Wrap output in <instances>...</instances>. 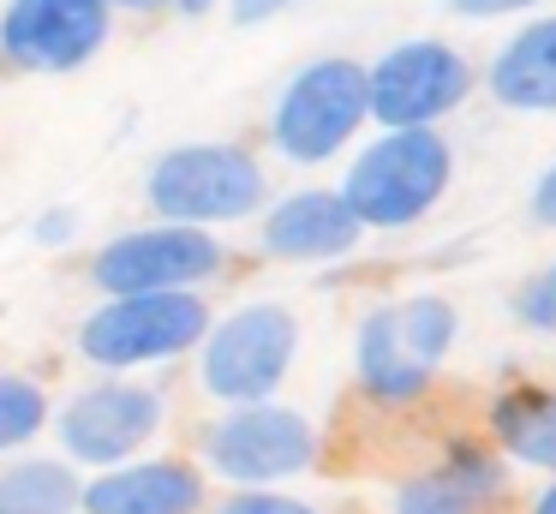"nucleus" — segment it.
Here are the masks:
<instances>
[{
	"mask_svg": "<svg viewBox=\"0 0 556 514\" xmlns=\"http://www.w3.org/2000/svg\"><path fill=\"white\" fill-rule=\"evenodd\" d=\"M460 335V311L443 293H407L371 305L353 329V394L383 418H407L437 394Z\"/></svg>",
	"mask_w": 556,
	"mask_h": 514,
	"instance_id": "obj_1",
	"label": "nucleus"
},
{
	"mask_svg": "<svg viewBox=\"0 0 556 514\" xmlns=\"http://www.w3.org/2000/svg\"><path fill=\"white\" fill-rule=\"evenodd\" d=\"M192 454L216 490H281L293 478H312L329 461V437L312 413L288 401L216 406L198 418Z\"/></svg>",
	"mask_w": 556,
	"mask_h": 514,
	"instance_id": "obj_2",
	"label": "nucleus"
},
{
	"mask_svg": "<svg viewBox=\"0 0 556 514\" xmlns=\"http://www.w3.org/2000/svg\"><path fill=\"white\" fill-rule=\"evenodd\" d=\"M276 198L269 191V167L252 143L233 138H186L150 155L144 167V210L150 222H174V227H222L257 222V210Z\"/></svg>",
	"mask_w": 556,
	"mask_h": 514,
	"instance_id": "obj_3",
	"label": "nucleus"
},
{
	"mask_svg": "<svg viewBox=\"0 0 556 514\" xmlns=\"http://www.w3.org/2000/svg\"><path fill=\"white\" fill-rule=\"evenodd\" d=\"M455 186V143L443 131H377L353 143L341 167V198L365 234H407Z\"/></svg>",
	"mask_w": 556,
	"mask_h": 514,
	"instance_id": "obj_4",
	"label": "nucleus"
},
{
	"mask_svg": "<svg viewBox=\"0 0 556 514\" xmlns=\"http://www.w3.org/2000/svg\"><path fill=\"white\" fill-rule=\"evenodd\" d=\"M204 293H114L78 317L73 353L90 365V377H150L198 353L210 329Z\"/></svg>",
	"mask_w": 556,
	"mask_h": 514,
	"instance_id": "obj_5",
	"label": "nucleus"
},
{
	"mask_svg": "<svg viewBox=\"0 0 556 514\" xmlns=\"http://www.w3.org/2000/svg\"><path fill=\"white\" fill-rule=\"evenodd\" d=\"M300 311L281 299H245L216 311L192 353V383L210 406H252L281 401L293 365H300Z\"/></svg>",
	"mask_w": 556,
	"mask_h": 514,
	"instance_id": "obj_6",
	"label": "nucleus"
},
{
	"mask_svg": "<svg viewBox=\"0 0 556 514\" xmlns=\"http://www.w3.org/2000/svg\"><path fill=\"white\" fill-rule=\"evenodd\" d=\"M174 425L168 389L150 377H85L49 406V449L78 473H109L121 461L162 449Z\"/></svg>",
	"mask_w": 556,
	"mask_h": 514,
	"instance_id": "obj_7",
	"label": "nucleus"
},
{
	"mask_svg": "<svg viewBox=\"0 0 556 514\" xmlns=\"http://www.w3.org/2000/svg\"><path fill=\"white\" fill-rule=\"evenodd\" d=\"M371 126L365 114V60L353 54H317L288 72L264 120V138L276 162L288 167H329L359 143Z\"/></svg>",
	"mask_w": 556,
	"mask_h": 514,
	"instance_id": "obj_8",
	"label": "nucleus"
},
{
	"mask_svg": "<svg viewBox=\"0 0 556 514\" xmlns=\"http://www.w3.org/2000/svg\"><path fill=\"white\" fill-rule=\"evenodd\" d=\"M479 90V66L443 36H407L365 60V114L377 131H443Z\"/></svg>",
	"mask_w": 556,
	"mask_h": 514,
	"instance_id": "obj_9",
	"label": "nucleus"
},
{
	"mask_svg": "<svg viewBox=\"0 0 556 514\" xmlns=\"http://www.w3.org/2000/svg\"><path fill=\"white\" fill-rule=\"evenodd\" d=\"M233 263L228 239L204 227H174V222H138L126 234L102 239L85 258V281L97 299L114 293H204L222 281Z\"/></svg>",
	"mask_w": 556,
	"mask_h": 514,
	"instance_id": "obj_10",
	"label": "nucleus"
},
{
	"mask_svg": "<svg viewBox=\"0 0 556 514\" xmlns=\"http://www.w3.org/2000/svg\"><path fill=\"white\" fill-rule=\"evenodd\" d=\"M109 0H0V66L30 78L85 72L109 48Z\"/></svg>",
	"mask_w": 556,
	"mask_h": 514,
	"instance_id": "obj_11",
	"label": "nucleus"
},
{
	"mask_svg": "<svg viewBox=\"0 0 556 514\" xmlns=\"http://www.w3.org/2000/svg\"><path fill=\"white\" fill-rule=\"evenodd\" d=\"M365 227L353 222L348 198L336 186H293L257 210V251L269 263H293V269H317V263L353 258Z\"/></svg>",
	"mask_w": 556,
	"mask_h": 514,
	"instance_id": "obj_12",
	"label": "nucleus"
},
{
	"mask_svg": "<svg viewBox=\"0 0 556 514\" xmlns=\"http://www.w3.org/2000/svg\"><path fill=\"white\" fill-rule=\"evenodd\" d=\"M216 485L186 449H150L109 473H85L78 514H204Z\"/></svg>",
	"mask_w": 556,
	"mask_h": 514,
	"instance_id": "obj_13",
	"label": "nucleus"
},
{
	"mask_svg": "<svg viewBox=\"0 0 556 514\" xmlns=\"http://www.w3.org/2000/svg\"><path fill=\"white\" fill-rule=\"evenodd\" d=\"M479 430L508 466L556 478V383L544 377H508L484 394Z\"/></svg>",
	"mask_w": 556,
	"mask_h": 514,
	"instance_id": "obj_14",
	"label": "nucleus"
},
{
	"mask_svg": "<svg viewBox=\"0 0 556 514\" xmlns=\"http://www.w3.org/2000/svg\"><path fill=\"white\" fill-rule=\"evenodd\" d=\"M479 84L508 114H556V12L508 30L479 66Z\"/></svg>",
	"mask_w": 556,
	"mask_h": 514,
	"instance_id": "obj_15",
	"label": "nucleus"
},
{
	"mask_svg": "<svg viewBox=\"0 0 556 514\" xmlns=\"http://www.w3.org/2000/svg\"><path fill=\"white\" fill-rule=\"evenodd\" d=\"M78 490L85 473L42 442L0 461V514H78Z\"/></svg>",
	"mask_w": 556,
	"mask_h": 514,
	"instance_id": "obj_16",
	"label": "nucleus"
},
{
	"mask_svg": "<svg viewBox=\"0 0 556 514\" xmlns=\"http://www.w3.org/2000/svg\"><path fill=\"white\" fill-rule=\"evenodd\" d=\"M49 406L54 394L30 371H0V461L37 449L49 437Z\"/></svg>",
	"mask_w": 556,
	"mask_h": 514,
	"instance_id": "obj_17",
	"label": "nucleus"
},
{
	"mask_svg": "<svg viewBox=\"0 0 556 514\" xmlns=\"http://www.w3.org/2000/svg\"><path fill=\"white\" fill-rule=\"evenodd\" d=\"M204 514H329V509L312 502L305 490L281 485V490H216Z\"/></svg>",
	"mask_w": 556,
	"mask_h": 514,
	"instance_id": "obj_18",
	"label": "nucleus"
},
{
	"mask_svg": "<svg viewBox=\"0 0 556 514\" xmlns=\"http://www.w3.org/2000/svg\"><path fill=\"white\" fill-rule=\"evenodd\" d=\"M508 311H515V323H520V329L556 335V258L544 263V269H532L527 281L515 287V299H508Z\"/></svg>",
	"mask_w": 556,
	"mask_h": 514,
	"instance_id": "obj_19",
	"label": "nucleus"
},
{
	"mask_svg": "<svg viewBox=\"0 0 556 514\" xmlns=\"http://www.w3.org/2000/svg\"><path fill=\"white\" fill-rule=\"evenodd\" d=\"M222 7H228V18L240 24V30H257V24L281 18V12H293L300 0H222Z\"/></svg>",
	"mask_w": 556,
	"mask_h": 514,
	"instance_id": "obj_20",
	"label": "nucleus"
},
{
	"mask_svg": "<svg viewBox=\"0 0 556 514\" xmlns=\"http://www.w3.org/2000/svg\"><path fill=\"white\" fill-rule=\"evenodd\" d=\"M455 18H515V12H532L544 0H443Z\"/></svg>",
	"mask_w": 556,
	"mask_h": 514,
	"instance_id": "obj_21",
	"label": "nucleus"
},
{
	"mask_svg": "<svg viewBox=\"0 0 556 514\" xmlns=\"http://www.w3.org/2000/svg\"><path fill=\"white\" fill-rule=\"evenodd\" d=\"M527 215H532V222H539V227H551V234H556V162L544 167L539 179H532V198H527Z\"/></svg>",
	"mask_w": 556,
	"mask_h": 514,
	"instance_id": "obj_22",
	"label": "nucleus"
},
{
	"mask_svg": "<svg viewBox=\"0 0 556 514\" xmlns=\"http://www.w3.org/2000/svg\"><path fill=\"white\" fill-rule=\"evenodd\" d=\"M73 234H78V215H73V210H49V215L37 222V239H42V246H66Z\"/></svg>",
	"mask_w": 556,
	"mask_h": 514,
	"instance_id": "obj_23",
	"label": "nucleus"
},
{
	"mask_svg": "<svg viewBox=\"0 0 556 514\" xmlns=\"http://www.w3.org/2000/svg\"><path fill=\"white\" fill-rule=\"evenodd\" d=\"M515 514H556V478H544V485L539 490H532V497L527 502H520V509Z\"/></svg>",
	"mask_w": 556,
	"mask_h": 514,
	"instance_id": "obj_24",
	"label": "nucleus"
},
{
	"mask_svg": "<svg viewBox=\"0 0 556 514\" xmlns=\"http://www.w3.org/2000/svg\"><path fill=\"white\" fill-rule=\"evenodd\" d=\"M109 12L121 18V12H168V0H109Z\"/></svg>",
	"mask_w": 556,
	"mask_h": 514,
	"instance_id": "obj_25",
	"label": "nucleus"
},
{
	"mask_svg": "<svg viewBox=\"0 0 556 514\" xmlns=\"http://www.w3.org/2000/svg\"><path fill=\"white\" fill-rule=\"evenodd\" d=\"M210 7H222V0H168V12H180V18H204Z\"/></svg>",
	"mask_w": 556,
	"mask_h": 514,
	"instance_id": "obj_26",
	"label": "nucleus"
}]
</instances>
